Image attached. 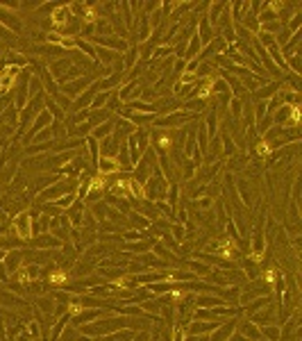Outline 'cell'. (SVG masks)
<instances>
[{
    "label": "cell",
    "mask_w": 302,
    "mask_h": 341,
    "mask_svg": "<svg viewBox=\"0 0 302 341\" xmlns=\"http://www.w3.org/2000/svg\"><path fill=\"white\" fill-rule=\"evenodd\" d=\"M75 189H78V178H70V180H66V182L64 180H57L52 187H46L44 191L39 193V200L41 203H54V200H60L66 193H75Z\"/></svg>",
    "instance_id": "6da1fadb"
},
{
    "label": "cell",
    "mask_w": 302,
    "mask_h": 341,
    "mask_svg": "<svg viewBox=\"0 0 302 341\" xmlns=\"http://www.w3.org/2000/svg\"><path fill=\"white\" fill-rule=\"evenodd\" d=\"M191 119H196V114H186V112L175 114V112H170V114H162V116H157L152 123H154V128L157 130H173V128H178V125L186 123V121H191Z\"/></svg>",
    "instance_id": "7a4b0ae2"
},
{
    "label": "cell",
    "mask_w": 302,
    "mask_h": 341,
    "mask_svg": "<svg viewBox=\"0 0 302 341\" xmlns=\"http://www.w3.org/2000/svg\"><path fill=\"white\" fill-rule=\"evenodd\" d=\"M12 230L20 241H30L32 239V216L30 212H20L12 218Z\"/></svg>",
    "instance_id": "3957f363"
},
{
    "label": "cell",
    "mask_w": 302,
    "mask_h": 341,
    "mask_svg": "<svg viewBox=\"0 0 302 341\" xmlns=\"http://www.w3.org/2000/svg\"><path fill=\"white\" fill-rule=\"evenodd\" d=\"M98 73H100V71H94V73H86L84 78H78V80H73V82L64 84V94H66V98H70V100H73L75 96H78L82 89H86V87H91V84L96 82V78H98Z\"/></svg>",
    "instance_id": "277c9868"
},
{
    "label": "cell",
    "mask_w": 302,
    "mask_h": 341,
    "mask_svg": "<svg viewBox=\"0 0 302 341\" xmlns=\"http://www.w3.org/2000/svg\"><path fill=\"white\" fill-rule=\"evenodd\" d=\"M70 7L68 5H54L52 14H50V25L54 30H66L70 23Z\"/></svg>",
    "instance_id": "5b68a950"
},
{
    "label": "cell",
    "mask_w": 302,
    "mask_h": 341,
    "mask_svg": "<svg viewBox=\"0 0 302 341\" xmlns=\"http://www.w3.org/2000/svg\"><path fill=\"white\" fill-rule=\"evenodd\" d=\"M91 41H94L98 48H107V50H114V53L123 55L125 50L130 48L128 41L125 39H114V37H91Z\"/></svg>",
    "instance_id": "8992f818"
},
{
    "label": "cell",
    "mask_w": 302,
    "mask_h": 341,
    "mask_svg": "<svg viewBox=\"0 0 302 341\" xmlns=\"http://www.w3.org/2000/svg\"><path fill=\"white\" fill-rule=\"evenodd\" d=\"M48 125H52V116H50V114L44 109V112H41L39 116H36V119H34V123H32V128L28 130V132H25V139H23V141H25V144H32V139H34L36 134H39L44 128H48Z\"/></svg>",
    "instance_id": "52a82bcc"
},
{
    "label": "cell",
    "mask_w": 302,
    "mask_h": 341,
    "mask_svg": "<svg viewBox=\"0 0 302 341\" xmlns=\"http://www.w3.org/2000/svg\"><path fill=\"white\" fill-rule=\"evenodd\" d=\"M236 318H228V321H223L220 325L216 327V330L209 334V341H228L230 336H232V332L236 330Z\"/></svg>",
    "instance_id": "ba28073f"
},
{
    "label": "cell",
    "mask_w": 302,
    "mask_h": 341,
    "mask_svg": "<svg viewBox=\"0 0 302 341\" xmlns=\"http://www.w3.org/2000/svg\"><path fill=\"white\" fill-rule=\"evenodd\" d=\"M152 144L157 146L159 150H170L173 148V141H175V132L173 130H157V132L150 134Z\"/></svg>",
    "instance_id": "9c48e42d"
},
{
    "label": "cell",
    "mask_w": 302,
    "mask_h": 341,
    "mask_svg": "<svg viewBox=\"0 0 302 341\" xmlns=\"http://www.w3.org/2000/svg\"><path fill=\"white\" fill-rule=\"evenodd\" d=\"M96 168H98V175H102V178H114L116 173H120V166L114 157H100Z\"/></svg>",
    "instance_id": "30bf717a"
},
{
    "label": "cell",
    "mask_w": 302,
    "mask_h": 341,
    "mask_svg": "<svg viewBox=\"0 0 302 341\" xmlns=\"http://www.w3.org/2000/svg\"><path fill=\"white\" fill-rule=\"evenodd\" d=\"M23 250H10V252H5V259H2V264H5V268H7V273L10 275H14L16 271H18L20 266H23Z\"/></svg>",
    "instance_id": "8fae6325"
},
{
    "label": "cell",
    "mask_w": 302,
    "mask_h": 341,
    "mask_svg": "<svg viewBox=\"0 0 302 341\" xmlns=\"http://www.w3.org/2000/svg\"><path fill=\"white\" fill-rule=\"evenodd\" d=\"M70 66H73V62H70L68 57H62V60H52V62H50V71H48V73L52 75V78L62 80V78H64V75L70 71Z\"/></svg>",
    "instance_id": "7c38bea8"
},
{
    "label": "cell",
    "mask_w": 302,
    "mask_h": 341,
    "mask_svg": "<svg viewBox=\"0 0 302 341\" xmlns=\"http://www.w3.org/2000/svg\"><path fill=\"white\" fill-rule=\"evenodd\" d=\"M280 89H282V80H278V82H266L264 87H259V89L254 91V100H270Z\"/></svg>",
    "instance_id": "4fadbf2b"
},
{
    "label": "cell",
    "mask_w": 302,
    "mask_h": 341,
    "mask_svg": "<svg viewBox=\"0 0 302 341\" xmlns=\"http://www.w3.org/2000/svg\"><path fill=\"white\" fill-rule=\"evenodd\" d=\"M238 332H241L248 341H259L262 339V330H259V325L257 323H252V321H241L238 323Z\"/></svg>",
    "instance_id": "5bb4252c"
},
{
    "label": "cell",
    "mask_w": 302,
    "mask_h": 341,
    "mask_svg": "<svg viewBox=\"0 0 302 341\" xmlns=\"http://www.w3.org/2000/svg\"><path fill=\"white\" fill-rule=\"evenodd\" d=\"M0 21H2V25H5L7 30H14V32H20L23 30V21L18 19L16 14H10V12H2V7H0Z\"/></svg>",
    "instance_id": "9a60e30c"
},
{
    "label": "cell",
    "mask_w": 302,
    "mask_h": 341,
    "mask_svg": "<svg viewBox=\"0 0 302 341\" xmlns=\"http://www.w3.org/2000/svg\"><path fill=\"white\" fill-rule=\"evenodd\" d=\"M196 35H198V39L202 41V46H207L209 41L216 37V35L212 32V25H209L207 16H202V19H200V25H198V30H196Z\"/></svg>",
    "instance_id": "2e32d148"
},
{
    "label": "cell",
    "mask_w": 302,
    "mask_h": 341,
    "mask_svg": "<svg viewBox=\"0 0 302 341\" xmlns=\"http://www.w3.org/2000/svg\"><path fill=\"white\" fill-rule=\"evenodd\" d=\"M32 243H34L36 248H41V250H44V248H60V246H62L60 239L54 237V234H48V232L39 234V237H34V241H32Z\"/></svg>",
    "instance_id": "e0dca14e"
},
{
    "label": "cell",
    "mask_w": 302,
    "mask_h": 341,
    "mask_svg": "<svg viewBox=\"0 0 302 341\" xmlns=\"http://www.w3.org/2000/svg\"><path fill=\"white\" fill-rule=\"evenodd\" d=\"M204 130H207V137H209V141L212 139H216V132H218V109L216 107H212V112L207 114V121H204Z\"/></svg>",
    "instance_id": "ac0fdd59"
},
{
    "label": "cell",
    "mask_w": 302,
    "mask_h": 341,
    "mask_svg": "<svg viewBox=\"0 0 302 341\" xmlns=\"http://www.w3.org/2000/svg\"><path fill=\"white\" fill-rule=\"evenodd\" d=\"M259 330H262V339H266V341H280L282 339V330H280L278 323H268V325H262Z\"/></svg>",
    "instance_id": "d6986e66"
},
{
    "label": "cell",
    "mask_w": 302,
    "mask_h": 341,
    "mask_svg": "<svg viewBox=\"0 0 302 341\" xmlns=\"http://www.w3.org/2000/svg\"><path fill=\"white\" fill-rule=\"evenodd\" d=\"M114 132V119L112 121H107V123H100V125H96L94 130H91V134L89 137H94L96 141H100V139H104V137H109V134Z\"/></svg>",
    "instance_id": "ffe728a7"
},
{
    "label": "cell",
    "mask_w": 302,
    "mask_h": 341,
    "mask_svg": "<svg viewBox=\"0 0 302 341\" xmlns=\"http://www.w3.org/2000/svg\"><path fill=\"white\" fill-rule=\"evenodd\" d=\"M125 53H128V55H125L123 69H134V66L139 64V46H130Z\"/></svg>",
    "instance_id": "44dd1931"
},
{
    "label": "cell",
    "mask_w": 302,
    "mask_h": 341,
    "mask_svg": "<svg viewBox=\"0 0 302 341\" xmlns=\"http://www.w3.org/2000/svg\"><path fill=\"white\" fill-rule=\"evenodd\" d=\"M225 7H228V3H214L212 10H209V25H218V19H220V12H225Z\"/></svg>",
    "instance_id": "7402d4cb"
},
{
    "label": "cell",
    "mask_w": 302,
    "mask_h": 341,
    "mask_svg": "<svg viewBox=\"0 0 302 341\" xmlns=\"http://www.w3.org/2000/svg\"><path fill=\"white\" fill-rule=\"evenodd\" d=\"M89 207H91V212H89V214H94V218H96L98 223L107 221V205H104V203H100V200H98V203L89 205Z\"/></svg>",
    "instance_id": "603a6c76"
},
{
    "label": "cell",
    "mask_w": 302,
    "mask_h": 341,
    "mask_svg": "<svg viewBox=\"0 0 302 341\" xmlns=\"http://www.w3.org/2000/svg\"><path fill=\"white\" fill-rule=\"evenodd\" d=\"M109 96H112V91H98V94L94 96V100H91V107L89 109H104Z\"/></svg>",
    "instance_id": "cb8c5ba5"
},
{
    "label": "cell",
    "mask_w": 302,
    "mask_h": 341,
    "mask_svg": "<svg viewBox=\"0 0 302 341\" xmlns=\"http://www.w3.org/2000/svg\"><path fill=\"white\" fill-rule=\"evenodd\" d=\"M152 243H154V239H144L141 243H125V248L132 252H148L150 248H152Z\"/></svg>",
    "instance_id": "d4e9b609"
},
{
    "label": "cell",
    "mask_w": 302,
    "mask_h": 341,
    "mask_svg": "<svg viewBox=\"0 0 302 341\" xmlns=\"http://www.w3.org/2000/svg\"><path fill=\"white\" fill-rule=\"evenodd\" d=\"M7 62H10V66H16V69H20V66L28 64V60H25L20 53H14V50H10V53H5Z\"/></svg>",
    "instance_id": "484cf974"
},
{
    "label": "cell",
    "mask_w": 302,
    "mask_h": 341,
    "mask_svg": "<svg viewBox=\"0 0 302 341\" xmlns=\"http://www.w3.org/2000/svg\"><path fill=\"white\" fill-rule=\"evenodd\" d=\"M107 218H109V221H114V223H123V225H130L128 216H125V214H120L118 209H114V207H107Z\"/></svg>",
    "instance_id": "4316f807"
},
{
    "label": "cell",
    "mask_w": 302,
    "mask_h": 341,
    "mask_svg": "<svg viewBox=\"0 0 302 341\" xmlns=\"http://www.w3.org/2000/svg\"><path fill=\"white\" fill-rule=\"evenodd\" d=\"M75 200H78V196H75V193H66V196L60 198V200H54V205H57V207H60L62 212H64V209H68L70 205L75 203Z\"/></svg>",
    "instance_id": "83f0119b"
},
{
    "label": "cell",
    "mask_w": 302,
    "mask_h": 341,
    "mask_svg": "<svg viewBox=\"0 0 302 341\" xmlns=\"http://www.w3.org/2000/svg\"><path fill=\"white\" fill-rule=\"evenodd\" d=\"M128 218L134 223V227H150V221H148V218L141 216V214H136V212H130Z\"/></svg>",
    "instance_id": "f1b7e54d"
},
{
    "label": "cell",
    "mask_w": 302,
    "mask_h": 341,
    "mask_svg": "<svg viewBox=\"0 0 302 341\" xmlns=\"http://www.w3.org/2000/svg\"><path fill=\"white\" fill-rule=\"evenodd\" d=\"M57 180H60L57 175H41V180H34V189L36 191H44L46 184H54Z\"/></svg>",
    "instance_id": "f546056e"
},
{
    "label": "cell",
    "mask_w": 302,
    "mask_h": 341,
    "mask_svg": "<svg viewBox=\"0 0 302 341\" xmlns=\"http://www.w3.org/2000/svg\"><path fill=\"white\" fill-rule=\"evenodd\" d=\"M41 212H44V214H48V216H62V214H64V212H62V209L57 207V205H54V203L41 205Z\"/></svg>",
    "instance_id": "4dcf8cb0"
},
{
    "label": "cell",
    "mask_w": 302,
    "mask_h": 341,
    "mask_svg": "<svg viewBox=\"0 0 302 341\" xmlns=\"http://www.w3.org/2000/svg\"><path fill=\"white\" fill-rule=\"evenodd\" d=\"M300 23H302V12H296V14H293V21L286 25V30L288 32H298L300 30Z\"/></svg>",
    "instance_id": "1f68e13d"
},
{
    "label": "cell",
    "mask_w": 302,
    "mask_h": 341,
    "mask_svg": "<svg viewBox=\"0 0 302 341\" xmlns=\"http://www.w3.org/2000/svg\"><path fill=\"white\" fill-rule=\"evenodd\" d=\"M0 39L5 41V44H16V37L12 35V32L7 30V28H5L2 23H0Z\"/></svg>",
    "instance_id": "d6a6232c"
},
{
    "label": "cell",
    "mask_w": 302,
    "mask_h": 341,
    "mask_svg": "<svg viewBox=\"0 0 302 341\" xmlns=\"http://www.w3.org/2000/svg\"><path fill=\"white\" fill-rule=\"evenodd\" d=\"M270 125H272V119H270V116H264V119H259L257 132L259 134H266V130H270Z\"/></svg>",
    "instance_id": "836d02e7"
},
{
    "label": "cell",
    "mask_w": 302,
    "mask_h": 341,
    "mask_svg": "<svg viewBox=\"0 0 302 341\" xmlns=\"http://www.w3.org/2000/svg\"><path fill=\"white\" fill-rule=\"evenodd\" d=\"M238 191H241V200H243V203H246V205L252 203V198H250V189H246V182H243V180L238 182Z\"/></svg>",
    "instance_id": "e575fe53"
},
{
    "label": "cell",
    "mask_w": 302,
    "mask_h": 341,
    "mask_svg": "<svg viewBox=\"0 0 302 341\" xmlns=\"http://www.w3.org/2000/svg\"><path fill=\"white\" fill-rule=\"evenodd\" d=\"M7 280H10V273H7L5 264L0 262V282H7Z\"/></svg>",
    "instance_id": "d590c367"
},
{
    "label": "cell",
    "mask_w": 302,
    "mask_h": 341,
    "mask_svg": "<svg viewBox=\"0 0 302 341\" xmlns=\"http://www.w3.org/2000/svg\"><path fill=\"white\" fill-rule=\"evenodd\" d=\"M75 341H96V339H91V336H86V334H82V332H80V334L75 336Z\"/></svg>",
    "instance_id": "8d00e7d4"
},
{
    "label": "cell",
    "mask_w": 302,
    "mask_h": 341,
    "mask_svg": "<svg viewBox=\"0 0 302 341\" xmlns=\"http://www.w3.org/2000/svg\"><path fill=\"white\" fill-rule=\"evenodd\" d=\"M0 341H7L5 339V327H2V321H0Z\"/></svg>",
    "instance_id": "74e56055"
},
{
    "label": "cell",
    "mask_w": 302,
    "mask_h": 341,
    "mask_svg": "<svg viewBox=\"0 0 302 341\" xmlns=\"http://www.w3.org/2000/svg\"><path fill=\"white\" fill-rule=\"evenodd\" d=\"M2 259H5V250H0V262H2Z\"/></svg>",
    "instance_id": "f35d334b"
}]
</instances>
